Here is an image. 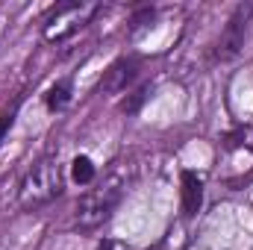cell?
Segmentation results:
<instances>
[{
  "label": "cell",
  "mask_w": 253,
  "mask_h": 250,
  "mask_svg": "<svg viewBox=\"0 0 253 250\" xmlns=\"http://www.w3.org/2000/svg\"><path fill=\"white\" fill-rule=\"evenodd\" d=\"M18 106H21V100H15L9 109H3L0 112V144H3V138H6V132L12 129V124H15V115H18Z\"/></svg>",
  "instance_id": "9c48e42d"
},
{
  "label": "cell",
  "mask_w": 253,
  "mask_h": 250,
  "mask_svg": "<svg viewBox=\"0 0 253 250\" xmlns=\"http://www.w3.org/2000/svg\"><path fill=\"white\" fill-rule=\"evenodd\" d=\"M97 3L91 0H68V3H59L50 9V15L44 18V39L59 44V42H68L71 36H77L94 15H97Z\"/></svg>",
  "instance_id": "7a4b0ae2"
},
{
  "label": "cell",
  "mask_w": 253,
  "mask_h": 250,
  "mask_svg": "<svg viewBox=\"0 0 253 250\" xmlns=\"http://www.w3.org/2000/svg\"><path fill=\"white\" fill-rule=\"evenodd\" d=\"M47 109L50 112H59L68 106V100H71V80H59L56 85H50V91H47Z\"/></svg>",
  "instance_id": "52a82bcc"
},
{
  "label": "cell",
  "mask_w": 253,
  "mask_h": 250,
  "mask_svg": "<svg viewBox=\"0 0 253 250\" xmlns=\"http://www.w3.org/2000/svg\"><path fill=\"white\" fill-rule=\"evenodd\" d=\"M121 200V188L109 186V188H91L77 200V224L83 230H94L103 221H109V215L115 212Z\"/></svg>",
  "instance_id": "3957f363"
},
{
  "label": "cell",
  "mask_w": 253,
  "mask_h": 250,
  "mask_svg": "<svg viewBox=\"0 0 253 250\" xmlns=\"http://www.w3.org/2000/svg\"><path fill=\"white\" fill-rule=\"evenodd\" d=\"M253 18V3H239L233 9V15L227 18L224 30H221V39L215 44V59L218 62H230L242 53L245 47V39H248V24Z\"/></svg>",
  "instance_id": "277c9868"
},
{
  "label": "cell",
  "mask_w": 253,
  "mask_h": 250,
  "mask_svg": "<svg viewBox=\"0 0 253 250\" xmlns=\"http://www.w3.org/2000/svg\"><path fill=\"white\" fill-rule=\"evenodd\" d=\"M71 174H74V180H77L80 186H88V183L94 180V162H91L88 156H77V159L71 162Z\"/></svg>",
  "instance_id": "ba28073f"
},
{
  "label": "cell",
  "mask_w": 253,
  "mask_h": 250,
  "mask_svg": "<svg viewBox=\"0 0 253 250\" xmlns=\"http://www.w3.org/2000/svg\"><path fill=\"white\" fill-rule=\"evenodd\" d=\"M138 68H141V62H138L135 56H121V59H115V62L103 71L97 88L106 91V94H118V91H124L126 85L138 77Z\"/></svg>",
  "instance_id": "5b68a950"
},
{
  "label": "cell",
  "mask_w": 253,
  "mask_h": 250,
  "mask_svg": "<svg viewBox=\"0 0 253 250\" xmlns=\"http://www.w3.org/2000/svg\"><path fill=\"white\" fill-rule=\"evenodd\" d=\"M65 188V177H62V165L56 159H39L21 180L18 186V203L21 209H42L47 203H53Z\"/></svg>",
  "instance_id": "6da1fadb"
},
{
  "label": "cell",
  "mask_w": 253,
  "mask_h": 250,
  "mask_svg": "<svg viewBox=\"0 0 253 250\" xmlns=\"http://www.w3.org/2000/svg\"><path fill=\"white\" fill-rule=\"evenodd\" d=\"M180 183H183V212L186 215H197L200 212V203H203V183L197 174L191 171H183L180 174Z\"/></svg>",
  "instance_id": "8992f818"
},
{
  "label": "cell",
  "mask_w": 253,
  "mask_h": 250,
  "mask_svg": "<svg viewBox=\"0 0 253 250\" xmlns=\"http://www.w3.org/2000/svg\"><path fill=\"white\" fill-rule=\"evenodd\" d=\"M147 94H150V88H147V85H144V88H138V91H135V94H132V100H129V103H124V106H121V109H124L126 115H132V112H135V109H138V106H141V100H144V97H147Z\"/></svg>",
  "instance_id": "30bf717a"
}]
</instances>
